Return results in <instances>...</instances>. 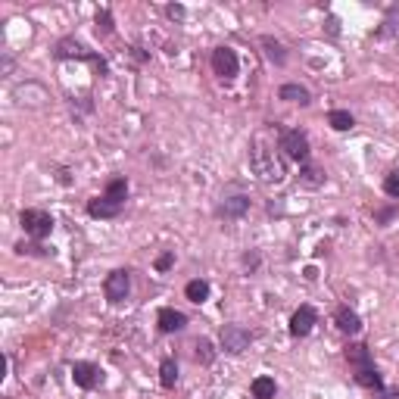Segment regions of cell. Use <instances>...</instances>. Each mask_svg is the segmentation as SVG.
I'll list each match as a JSON object with an SVG mask.
<instances>
[{"mask_svg": "<svg viewBox=\"0 0 399 399\" xmlns=\"http://www.w3.org/2000/svg\"><path fill=\"white\" fill-rule=\"evenodd\" d=\"M356 384H359V387H365V390H371V393L384 390V377H381V371H377V365L356 368Z\"/></svg>", "mask_w": 399, "mask_h": 399, "instance_id": "9a60e30c", "label": "cell"}, {"mask_svg": "<svg viewBox=\"0 0 399 399\" xmlns=\"http://www.w3.org/2000/svg\"><path fill=\"white\" fill-rule=\"evenodd\" d=\"M103 294L110 303H122V299H128L131 294V271L128 269H116L106 275L103 281Z\"/></svg>", "mask_w": 399, "mask_h": 399, "instance_id": "277c9868", "label": "cell"}, {"mask_svg": "<svg viewBox=\"0 0 399 399\" xmlns=\"http://www.w3.org/2000/svg\"><path fill=\"white\" fill-rule=\"evenodd\" d=\"M156 324H159V331H163V334H178V331L188 328V315H184V312H178V309H159Z\"/></svg>", "mask_w": 399, "mask_h": 399, "instance_id": "8fae6325", "label": "cell"}, {"mask_svg": "<svg viewBox=\"0 0 399 399\" xmlns=\"http://www.w3.org/2000/svg\"><path fill=\"white\" fill-rule=\"evenodd\" d=\"M243 265H247V269H256V265H259V256H256V253H247V256H243Z\"/></svg>", "mask_w": 399, "mask_h": 399, "instance_id": "836d02e7", "label": "cell"}, {"mask_svg": "<svg viewBox=\"0 0 399 399\" xmlns=\"http://www.w3.org/2000/svg\"><path fill=\"white\" fill-rule=\"evenodd\" d=\"M184 296H188L190 303H206V299H209V281H203V278L188 281L184 284Z\"/></svg>", "mask_w": 399, "mask_h": 399, "instance_id": "44dd1931", "label": "cell"}, {"mask_svg": "<svg viewBox=\"0 0 399 399\" xmlns=\"http://www.w3.org/2000/svg\"><path fill=\"white\" fill-rule=\"evenodd\" d=\"M119 212H122V206L112 203L110 197H94V200H88V216H91V218H116Z\"/></svg>", "mask_w": 399, "mask_h": 399, "instance_id": "4fadbf2b", "label": "cell"}, {"mask_svg": "<svg viewBox=\"0 0 399 399\" xmlns=\"http://www.w3.org/2000/svg\"><path fill=\"white\" fill-rule=\"evenodd\" d=\"M253 399H275L278 393V384H275V377H269V375H259L256 381H253Z\"/></svg>", "mask_w": 399, "mask_h": 399, "instance_id": "d6986e66", "label": "cell"}, {"mask_svg": "<svg viewBox=\"0 0 399 399\" xmlns=\"http://www.w3.org/2000/svg\"><path fill=\"white\" fill-rule=\"evenodd\" d=\"M216 212H218L222 218H241V216H247V212H250V197H243V194L225 197L222 203H218Z\"/></svg>", "mask_w": 399, "mask_h": 399, "instance_id": "7c38bea8", "label": "cell"}, {"mask_svg": "<svg viewBox=\"0 0 399 399\" xmlns=\"http://www.w3.org/2000/svg\"><path fill=\"white\" fill-rule=\"evenodd\" d=\"M384 194L393 197V200H399V169H393L387 178H384Z\"/></svg>", "mask_w": 399, "mask_h": 399, "instance_id": "83f0119b", "label": "cell"}, {"mask_svg": "<svg viewBox=\"0 0 399 399\" xmlns=\"http://www.w3.org/2000/svg\"><path fill=\"white\" fill-rule=\"evenodd\" d=\"M112 29H116V22H112V13L110 10H100L97 13V35H112Z\"/></svg>", "mask_w": 399, "mask_h": 399, "instance_id": "4316f807", "label": "cell"}, {"mask_svg": "<svg viewBox=\"0 0 399 399\" xmlns=\"http://www.w3.org/2000/svg\"><path fill=\"white\" fill-rule=\"evenodd\" d=\"M159 384H163L165 390H172L178 384V362L175 359H163V365H159Z\"/></svg>", "mask_w": 399, "mask_h": 399, "instance_id": "603a6c76", "label": "cell"}, {"mask_svg": "<svg viewBox=\"0 0 399 399\" xmlns=\"http://www.w3.org/2000/svg\"><path fill=\"white\" fill-rule=\"evenodd\" d=\"M262 47H265V53H269L271 63H278V66L287 63V53H284V47L275 41V38H262Z\"/></svg>", "mask_w": 399, "mask_h": 399, "instance_id": "484cf974", "label": "cell"}, {"mask_svg": "<svg viewBox=\"0 0 399 399\" xmlns=\"http://www.w3.org/2000/svg\"><path fill=\"white\" fill-rule=\"evenodd\" d=\"M212 69H216L218 78L231 82V78H237V72H241V59H237V53L231 47H216L212 50Z\"/></svg>", "mask_w": 399, "mask_h": 399, "instance_id": "8992f818", "label": "cell"}, {"mask_svg": "<svg viewBox=\"0 0 399 399\" xmlns=\"http://www.w3.org/2000/svg\"><path fill=\"white\" fill-rule=\"evenodd\" d=\"M250 169L256 172V178L259 181H265V184H281L284 175H287L284 163L278 159V150L269 147L262 135L250 144Z\"/></svg>", "mask_w": 399, "mask_h": 399, "instance_id": "6da1fadb", "label": "cell"}, {"mask_svg": "<svg viewBox=\"0 0 399 399\" xmlns=\"http://www.w3.org/2000/svg\"><path fill=\"white\" fill-rule=\"evenodd\" d=\"M278 97L287 100V103H299V106H309L312 103V94L303 88V84H281Z\"/></svg>", "mask_w": 399, "mask_h": 399, "instance_id": "e0dca14e", "label": "cell"}, {"mask_svg": "<svg viewBox=\"0 0 399 399\" xmlns=\"http://www.w3.org/2000/svg\"><path fill=\"white\" fill-rule=\"evenodd\" d=\"M172 265H175V253H172V250H169V253H163V256L156 259V271H169Z\"/></svg>", "mask_w": 399, "mask_h": 399, "instance_id": "f546056e", "label": "cell"}, {"mask_svg": "<svg viewBox=\"0 0 399 399\" xmlns=\"http://www.w3.org/2000/svg\"><path fill=\"white\" fill-rule=\"evenodd\" d=\"M19 222H22L25 234H29L31 241H44V237H50V231H53V216L44 209H22Z\"/></svg>", "mask_w": 399, "mask_h": 399, "instance_id": "7a4b0ae2", "label": "cell"}, {"mask_svg": "<svg viewBox=\"0 0 399 399\" xmlns=\"http://www.w3.org/2000/svg\"><path fill=\"white\" fill-rule=\"evenodd\" d=\"M299 184H303V188H309V190L324 188V172L315 169V165H303V169H299Z\"/></svg>", "mask_w": 399, "mask_h": 399, "instance_id": "ffe728a7", "label": "cell"}, {"mask_svg": "<svg viewBox=\"0 0 399 399\" xmlns=\"http://www.w3.org/2000/svg\"><path fill=\"white\" fill-rule=\"evenodd\" d=\"M218 340H222V349L231 352V356H241L243 349L250 347L253 334L247 328H241V324H222V334H218Z\"/></svg>", "mask_w": 399, "mask_h": 399, "instance_id": "5b68a950", "label": "cell"}, {"mask_svg": "<svg viewBox=\"0 0 399 399\" xmlns=\"http://www.w3.org/2000/svg\"><path fill=\"white\" fill-rule=\"evenodd\" d=\"M16 250L19 253H22V256H25V253H29V256H50V250L47 247H41V241H35V243H16Z\"/></svg>", "mask_w": 399, "mask_h": 399, "instance_id": "f1b7e54d", "label": "cell"}, {"mask_svg": "<svg viewBox=\"0 0 399 399\" xmlns=\"http://www.w3.org/2000/svg\"><path fill=\"white\" fill-rule=\"evenodd\" d=\"M194 359L200 365H212V362H216V349H212V343L206 340V337H200V340L194 343Z\"/></svg>", "mask_w": 399, "mask_h": 399, "instance_id": "d4e9b609", "label": "cell"}, {"mask_svg": "<svg viewBox=\"0 0 399 399\" xmlns=\"http://www.w3.org/2000/svg\"><path fill=\"white\" fill-rule=\"evenodd\" d=\"M13 97H16L19 106H44L47 91L35 82H25V84H19V88H13Z\"/></svg>", "mask_w": 399, "mask_h": 399, "instance_id": "30bf717a", "label": "cell"}, {"mask_svg": "<svg viewBox=\"0 0 399 399\" xmlns=\"http://www.w3.org/2000/svg\"><path fill=\"white\" fill-rule=\"evenodd\" d=\"M347 362L352 365V371H356V368H365V365H375V359H371L365 343H352V347H347Z\"/></svg>", "mask_w": 399, "mask_h": 399, "instance_id": "ac0fdd59", "label": "cell"}, {"mask_svg": "<svg viewBox=\"0 0 399 399\" xmlns=\"http://www.w3.org/2000/svg\"><path fill=\"white\" fill-rule=\"evenodd\" d=\"M165 16L169 19H184V6L181 3H169L165 6Z\"/></svg>", "mask_w": 399, "mask_h": 399, "instance_id": "4dcf8cb0", "label": "cell"}, {"mask_svg": "<svg viewBox=\"0 0 399 399\" xmlns=\"http://www.w3.org/2000/svg\"><path fill=\"white\" fill-rule=\"evenodd\" d=\"M72 381H75L82 390H94V387H100L103 375H100V368L94 362H75L72 365Z\"/></svg>", "mask_w": 399, "mask_h": 399, "instance_id": "ba28073f", "label": "cell"}, {"mask_svg": "<svg viewBox=\"0 0 399 399\" xmlns=\"http://www.w3.org/2000/svg\"><path fill=\"white\" fill-rule=\"evenodd\" d=\"M377 38H384V41H399V6H390L387 10L381 29H377Z\"/></svg>", "mask_w": 399, "mask_h": 399, "instance_id": "2e32d148", "label": "cell"}, {"mask_svg": "<svg viewBox=\"0 0 399 399\" xmlns=\"http://www.w3.org/2000/svg\"><path fill=\"white\" fill-rule=\"evenodd\" d=\"M103 197H110V200H112V203L125 206V200H128V181H125V178H112V181H110V184H106Z\"/></svg>", "mask_w": 399, "mask_h": 399, "instance_id": "7402d4cb", "label": "cell"}, {"mask_svg": "<svg viewBox=\"0 0 399 399\" xmlns=\"http://www.w3.org/2000/svg\"><path fill=\"white\" fill-rule=\"evenodd\" d=\"M393 216H396V209H381V212H377V222H381V225H387Z\"/></svg>", "mask_w": 399, "mask_h": 399, "instance_id": "d6a6232c", "label": "cell"}, {"mask_svg": "<svg viewBox=\"0 0 399 399\" xmlns=\"http://www.w3.org/2000/svg\"><path fill=\"white\" fill-rule=\"evenodd\" d=\"M53 57H57V59H72V57H75V59H91V63H97L100 69H103V59L91 57L88 47H84L82 41H75V38H63V41L57 44V50H53Z\"/></svg>", "mask_w": 399, "mask_h": 399, "instance_id": "52a82bcc", "label": "cell"}, {"mask_svg": "<svg viewBox=\"0 0 399 399\" xmlns=\"http://www.w3.org/2000/svg\"><path fill=\"white\" fill-rule=\"evenodd\" d=\"M328 125L331 128H337V131H349L352 125H356V119H352V112H347V110H331L328 112Z\"/></svg>", "mask_w": 399, "mask_h": 399, "instance_id": "cb8c5ba5", "label": "cell"}, {"mask_svg": "<svg viewBox=\"0 0 399 399\" xmlns=\"http://www.w3.org/2000/svg\"><path fill=\"white\" fill-rule=\"evenodd\" d=\"M278 150H284L290 159H296V163H306V159H309V135L299 131V128L281 131V137H278Z\"/></svg>", "mask_w": 399, "mask_h": 399, "instance_id": "3957f363", "label": "cell"}, {"mask_svg": "<svg viewBox=\"0 0 399 399\" xmlns=\"http://www.w3.org/2000/svg\"><path fill=\"white\" fill-rule=\"evenodd\" d=\"M334 322H337V328H340L343 334H349V337H356L359 331H362V318H359L349 306H340V309L334 312Z\"/></svg>", "mask_w": 399, "mask_h": 399, "instance_id": "5bb4252c", "label": "cell"}, {"mask_svg": "<svg viewBox=\"0 0 399 399\" xmlns=\"http://www.w3.org/2000/svg\"><path fill=\"white\" fill-rule=\"evenodd\" d=\"M315 322H318L315 309H312V306H299V309L294 312V318H290V334L294 337H309L312 328H315Z\"/></svg>", "mask_w": 399, "mask_h": 399, "instance_id": "9c48e42d", "label": "cell"}, {"mask_svg": "<svg viewBox=\"0 0 399 399\" xmlns=\"http://www.w3.org/2000/svg\"><path fill=\"white\" fill-rule=\"evenodd\" d=\"M375 399H399V387H384V390H377L375 393Z\"/></svg>", "mask_w": 399, "mask_h": 399, "instance_id": "1f68e13d", "label": "cell"}]
</instances>
